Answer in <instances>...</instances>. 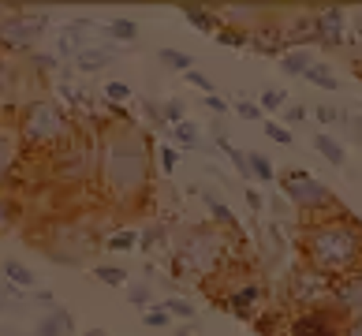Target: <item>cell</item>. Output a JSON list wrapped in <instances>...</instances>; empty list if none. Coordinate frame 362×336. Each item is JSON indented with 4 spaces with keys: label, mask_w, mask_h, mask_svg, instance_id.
I'll list each match as a JSON object with an SVG mask.
<instances>
[{
    "label": "cell",
    "mask_w": 362,
    "mask_h": 336,
    "mask_svg": "<svg viewBox=\"0 0 362 336\" xmlns=\"http://www.w3.org/2000/svg\"><path fill=\"white\" fill-rule=\"evenodd\" d=\"M314 120H317L321 127H337L340 120H344V112L337 109V105H325V101H321L317 109H314Z\"/></svg>",
    "instance_id": "cell-38"
},
{
    "label": "cell",
    "mask_w": 362,
    "mask_h": 336,
    "mask_svg": "<svg viewBox=\"0 0 362 336\" xmlns=\"http://www.w3.org/2000/svg\"><path fill=\"white\" fill-rule=\"evenodd\" d=\"M49 30V11L11 8L0 19V52H34L37 37Z\"/></svg>",
    "instance_id": "cell-7"
},
{
    "label": "cell",
    "mask_w": 362,
    "mask_h": 336,
    "mask_svg": "<svg viewBox=\"0 0 362 336\" xmlns=\"http://www.w3.org/2000/svg\"><path fill=\"white\" fill-rule=\"evenodd\" d=\"M11 79H16V75H11V64L4 60V52H0V101L11 93Z\"/></svg>",
    "instance_id": "cell-46"
},
{
    "label": "cell",
    "mask_w": 362,
    "mask_h": 336,
    "mask_svg": "<svg viewBox=\"0 0 362 336\" xmlns=\"http://www.w3.org/2000/svg\"><path fill=\"white\" fill-rule=\"evenodd\" d=\"M265 134H269L276 146H291V142H295V134H291L284 124H276V120H265Z\"/></svg>",
    "instance_id": "cell-41"
},
{
    "label": "cell",
    "mask_w": 362,
    "mask_h": 336,
    "mask_svg": "<svg viewBox=\"0 0 362 336\" xmlns=\"http://www.w3.org/2000/svg\"><path fill=\"white\" fill-rule=\"evenodd\" d=\"M198 198L206 202V209H209V217H213V228H228V232L239 236V217H235V209L228 206L224 198H217L209 187H202V191H198Z\"/></svg>",
    "instance_id": "cell-17"
},
{
    "label": "cell",
    "mask_w": 362,
    "mask_h": 336,
    "mask_svg": "<svg viewBox=\"0 0 362 336\" xmlns=\"http://www.w3.org/2000/svg\"><path fill=\"white\" fill-rule=\"evenodd\" d=\"M344 336H362V311L347 318V325H344Z\"/></svg>",
    "instance_id": "cell-50"
},
{
    "label": "cell",
    "mask_w": 362,
    "mask_h": 336,
    "mask_svg": "<svg viewBox=\"0 0 362 336\" xmlns=\"http://www.w3.org/2000/svg\"><path fill=\"white\" fill-rule=\"evenodd\" d=\"M258 109L262 112H284L288 109V93L280 90V86H265L258 93Z\"/></svg>",
    "instance_id": "cell-30"
},
{
    "label": "cell",
    "mask_w": 362,
    "mask_h": 336,
    "mask_svg": "<svg viewBox=\"0 0 362 336\" xmlns=\"http://www.w3.org/2000/svg\"><path fill=\"white\" fill-rule=\"evenodd\" d=\"M19 153H23L19 131L11 127V124H0V187H4V183H8V176L16 172Z\"/></svg>",
    "instance_id": "cell-16"
},
{
    "label": "cell",
    "mask_w": 362,
    "mask_h": 336,
    "mask_svg": "<svg viewBox=\"0 0 362 336\" xmlns=\"http://www.w3.org/2000/svg\"><path fill=\"white\" fill-rule=\"evenodd\" d=\"M105 34L127 45V42H135V37H139V23L135 19H109V23H105Z\"/></svg>",
    "instance_id": "cell-29"
},
{
    "label": "cell",
    "mask_w": 362,
    "mask_h": 336,
    "mask_svg": "<svg viewBox=\"0 0 362 336\" xmlns=\"http://www.w3.org/2000/svg\"><path fill=\"white\" fill-rule=\"evenodd\" d=\"M142 112H146V120H150L153 127H160V131H168V124H165V112H160V105H157V101H150V98H142Z\"/></svg>",
    "instance_id": "cell-42"
},
{
    "label": "cell",
    "mask_w": 362,
    "mask_h": 336,
    "mask_svg": "<svg viewBox=\"0 0 362 336\" xmlns=\"http://www.w3.org/2000/svg\"><path fill=\"white\" fill-rule=\"evenodd\" d=\"M262 299H265V288L258 284V280H247V284H239V288L228 291L221 299V306L232 318H239V321H254L258 311H262Z\"/></svg>",
    "instance_id": "cell-11"
},
{
    "label": "cell",
    "mask_w": 362,
    "mask_h": 336,
    "mask_svg": "<svg viewBox=\"0 0 362 336\" xmlns=\"http://www.w3.org/2000/svg\"><path fill=\"white\" fill-rule=\"evenodd\" d=\"M306 116H310V109H306V105H288V109H284V120H288V124H303Z\"/></svg>",
    "instance_id": "cell-48"
},
{
    "label": "cell",
    "mask_w": 362,
    "mask_h": 336,
    "mask_svg": "<svg viewBox=\"0 0 362 336\" xmlns=\"http://www.w3.org/2000/svg\"><path fill=\"white\" fill-rule=\"evenodd\" d=\"M93 277H98L105 288H127L131 284L127 269H119V265H98V269H93Z\"/></svg>",
    "instance_id": "cell-31"
},
{
    "label": "cell",
    "mask_w": 362,
    "mask_h": 336,
    "mask_svg": "<svg viewBox=\"0 0 362 336\" xmlns=\"http://www.w3.org/2000/svg\"><path fill=\"white\" fill-rule=\"evenodd\" d=\"M314 16V42H321L325 49H340L347 42V11L340 4H325V8H317L310 11Z\"/></svg>",
    "instance_id": "cell-10"
},
{
    "label": "cell",
    "mask_w": 362,
    "mask_h": 336,
    "mask_svg": "<svg viewBox=\"0 0 362 336\" xmlns=\"http://www.w3.org/2000/svg\"><path fill=\"white\" fill-rule=\"evenodd\" d=\"M247 161H250V176L258 180V183H273V180H276V168H273V161L265 157L262 150H247Z\"/></svg>",
    "instance_id": "cell-26"
},
{
    "label": "cell",
    "mask_w": 362,
    "mask_h": 336,
    "mask_svg": "<svg viewBox=\"0 0 362 336\" xmlns=\"http://www.w3.org/2000/svg\"><path fill=\"white\" fill-rule=\"evenodd\" d=\"M213 42L224 45V49H247V45H250V34H247V30H235V26H221Z\"/></svg>",
    "instance_id": "cell-32"
},
{
    "label": "cell",
    "mask_w": 362,
    "mask_h": 336,
    "mask_svg": "<svg viewBox=\"0 0 362 336\" xmlns=\"http://www.w3.org/2000/svg\"><path fill=\"white\" fill-rule=\"evenodd\" d=\"M16 131H19V142L30 146V150H60L64 142H71L75 124H71V116L60 101L30 98L19 109Z\"/></svg>",
    "instance_id": "cell-3"
},
{
    "label": "cell",
    "mask_w": 362,
    "mask_h": 336,
    "mask_svg": "<svg viewBox=\"0 0 362 336\" xmlns=\"http://www.w3.org/2000/svg\"><path fill=\"white\" fill-rule=\"evenodd\" d=\"M157 60L165 67H172V71H180V75H187L194 67V57H191V52H183V49H160Z\"/></svg>",
    "instance_id": "cell-27"
},
{
    "label": "cell",
    "mask_w": 362,
    "mask_h": 336,
    "mask_svg": "<svg viewBox=\"0 0 362 336\" xmlns=\"http://www.w3.org/2000/svg\"><path fill=\"white\" fill-rule=\"evenodd\" d=\"M93 19H71V23H64L60 26V34H57V57H68L71 64H75V57L83 49H90V42H86V34L93 30Z\"/></svg>",
    "instance_id": "cell-13"
},
{
    "label": "cell",
    "mask_w": 362,
    "mask_h": 336,
    "mask_svg": "<svg viewBox=\"0 0 362 336\" xmlns=\"http://www.w3.org/2000/svg\"><path fill=\"white\" fill-rule=\"evenodd\" d=\"M168 321H172V318L160 311V306H150V311H142V325H150V329H165Z\"/></svg>",
    "instance_id": "cell-44"
},
{
    "label": "cell",
    "mask_w": 362,
    "mask_h": 336,
    "mask_svg": "<svg viewBox=\"0 0 362 336\" xmlns=\"http://www.w3.org/2000/svg\"><path fill=\"white\" fill-rule=\"evenodd\" d=\"M303 79H306V83H310V86H321V90H329V93H337V90H340V79L332 75V67H329V64H317V60L310 64V71H306Z\"/></svg>",
    "instance_id": "cell-24"
},
{
    "label": "cell",
    "mask_w": 362,
    "mask_h": 336,
    "mask_svg": "<svg viewBox=\"0 0 362 336\" xmlns=\"http://www.w3.org/2000/svg\"><path fill=\"white\" fill-rule=\"evenodd\" d=\"M157 243H165V224H150L146 232H139V247L142 250H157Z\"/></svg>",
    "instance_id": "cell-39"
},
{
    "label": "cell",
    "mask_w": 362,
    "mask_h": 336,
    "mask_svg": "<svg viewBox=\"0 0 362 336\" xmlns=\"http://www.w3.org/2000/svg\"><path fill=\"white\" fill-rule=\"evenodd\" d=\"M112 60H116V49L112 45H90V49H83L75 57V71L93 75V71H101V67H109Z\"/></svg>",
    "instance_id": "cell-18"
},
{
    "label": "cell",
    "mask_w": 362,
    "mask_h": 336,
    "mask_svg": "<svg viewBox=\"0 0 362 336\" xmlns=\"http://www.w3.org/2000/svg\"><path fill=\"white\" fill-rule=\"evenodd\" d=\"M83 336H109V332H105V329H86Z\"/></svg>",
    "instance_id": "cell-53"
},
{
    "label": "cell",
    "mask_w": 362,
    "mask_h": 336,
    "mask_svg": "<svg viewBox=\"0 0 362 336\" xmlns=\"http://www.w3.org/2000/svg\"><path fill=\"white\" fill-rule=\"evenodd\" d=\"M160 311H165L168 318H180V321H187V325H191L194 314H198V306H194L191 299H183V295H168V299L160 303Z\"/></svg>",
    "instance_id": "cell-25"
},
{
    "label": "cell",
    "mask_w": 362,
    "mask_h": 336,
    "mask_svg": "<svg viewBox=\"0 0 362 336\" xmlns=\"http://www.w3.org/2000/svg\"><path fill=\"white\" fill-rule=\"evenodd\" d=\"M228 258V239L221 236V228L198 224L187 228L183 239L176 243V258L172 269H180L183 277H217Z\"/></svg>",
    "instance_id": "cell-4"
},
{
    "label": "cell",
    "mask_w": 362,
    "mask_h": 336,
    "mask_svg": "<svg viewBox=\"0 0 362 336\" xmlns=\"http://www.w3.org/2000/svg\"><path fill=\"white\" fill-rule=\"evenodd\" d=\"M160 112H165V124L168 127H176V124H183V120H187V105L180 98H168L165 105H160Z\"/></svg>",
    "instance_id": "cell-36"
},
{
    "label": "cell",
    "mask_w": 362,
    "mask_h": 336,
    "mask_svg": "<svg viewBox=\"0 0 362 336\" xmlns=\"http://www.w3.org/2000/svg\"><path fill=\"white\" fill-rule=\"evenodd\" d=\"M30 67L37 75H49V71H57V67H64V64H60L57 52H30Z\"/></svg>",
    "instance_id": "cell-35"
},
{
    "label": "cell",
    "mask_w": 362,
    "mask_h": 336,
    "mask_svg": "<svg viewBox=\"0 0 362 336\" xmlns=\"http://www.w3.org/2000/svg\"><path fill=\"white\" fill-rule=\"evenodd\" d=\"M49 168L60 183H86L90 176H98V134L75 131L71 142L49 153Z\"/></svg>",
    "instance_id": "cell-6"
},
{
    "label": "cell",
    "mask_w": 362,
    "mask_h": 336,
    "mask_svg": "<svg viewBox=\"0 0 362 336\" xmlns=\"http://www.w3.org/2000/svg\"><path fill=\"white\" fill-rule=\"evenodd\" d=\"M131 98H135V93H131L127 83H116V79H112V83H105V101H109V105H124Z\"/></svg>",
    "instance_id": "cell-37"
},
{
    "label": "cell",
    "mask_w": 362,
    "mask_h": 336,
    "mask_svg": "<svg viewBox=\"0 0 362 336\" xmlns=\"http://www.w3.org/2000/svg\"><path fill=\"white\" fill-rule=\"evenodd\" d=\"M332 306L344 314V318H351L362 311V269H355V273H347L340 280H332Z\"/></svg>",
    "instance_id": "cell-12"
},
{
    "label": "cell",
    "mask_w": 362,
    "mask_h": 336,
    "mask_svg": "<svg viewBox=\"0 0 362 336\" xmlns=\"http://www.w3.org/2000/svg\"><path fill=\"white\" fill-rule=\"evenodd\" d=\"M11 217H16V206H11V202L0 195V228H8L11 224Z\"/></svg>",
    "instance_id": "cell-49"
},
{
    "label": "cell",
    "mask_w": 362,
    "mask_h": 336,
    "mask_svg": "<svg viewBox=\"0 0 362 336\" xmlns=\"http://www.w3.org/2000/svg\"><path fill=\"white\" fill-rule=\"evenodd\" d=\"M247 206H250L254 213H262V206H265V202H262V195L254 191V187H250V191H247Z\"/></svg>",
    "instance_id": "cell-51"
},
{
    "label": "cell",
    "mask_w": 362,
    "mask_h": 336,
    "mask_svg": "<svg viewBox=\"0 0 362 336\" xmlns=\"http://www.w3.org/2000/svg\"><path fill=\"white\" fill-rule=\"evenodd\" d=\"M288 299L295 306H303V311H314V306H332V280H325L321 273H314V269H306V273H295L288 280Z\"/></svg>",
    "instance_id": "cell-9"
},
{
    "label": "cell",
    "mask_w": 362,
    "mask_h": 336,
    "mask_svg": "<svg viewBox=\"0 0 362 336\" xmlns=\"http://www.w3.org/2000/svg\"><path fill=\"white\" fill-rule=\"evenodd\" d=\"M232 109H235L239 116H243V120H250V124H258V120L265 116V112L258 109V101H247V98H243V93H239V98L232 101Z\"/></svg>",
    "instance_id": "cell-40"
},
{
    "label": "cell",
    "mask_w": 362,
    "mask_h": 336,
    "mask_svg": "<svg viewBox=\"0 0 362 336\" xmlns=\"http://www.w3.org/2000/svg\"><path fill=\"white\" fill-rule=\"evenodd\" d=\"M347 318L337 306H314V311H299L291 314L284 336H344Z\"/></svg>",
    "instance_id": "cell-8"
},
{
    "label": "cell",
    "mask_w": 362,
    "mask_h": 336,
    "mask_svg": "<svg viewBox=\"0 0 362 336\" xmlns=\"http://www.w3.org/2000/svg\"><path fill=\"white\" fill-rule=\"evenodd\" d=\"M0 273H4V280L11 288H19L23 295H34L37 291V277H34V269L30 265H23L19 258H8L4 265H0Z\"/></svg>",
    "instance_id": "cell-19"
},
{
    "label": "cell",
    "mask_w": 362,
    "mask_h": 336,
    "mask_svg": "<svg viewBox=\"0 0 362 336\" xmlns=\"http://www.w3.org/2000/svg\"><path fill=\"white\" fill-rule=\"evenodd\" d=\"M135 247H139V232H135V228H119V232H112L109 239H105V250H112V254H127Z\"/></svg>",
    "instance_id": "cell-28"
},
{
    "label": "cell",
    "mask_w": 362,
    "mask_h": 336,
    "mask_svg": "<svg viewBox=\"0 0 362 336\" xmlns=\"http://www.w3.org/2000/svg\"><path fill=\"white\" fill-rule=\"evenodd\" d=\"M303 254L306 265L325 280H340L347 273L362 269V224L351 213L321 217L303 228Z\"/></svg>",
    "instance_id": "cell-2"
},
{
    "label": "cell",
    "mask_w": 362,
    "mask_h": 336,
    "mask_svg": "<svg viewBox=\"0 0 362 336\" xmlns=\"http://www.w3.org/2000/svg\"><path fill=\"white\" fill-rule=\"evenodd\" d=\"M310 64H314V57H310V52H306V49H288L284 52V57H280V71H284V75H306V71H310Z\"/></svg>",
    "instance_id": "cell-23"
},
{
    "label": "cell",
    "mask_w": 362,
    "mask_h": 336,
    "mask_svg": "<svg viewBox=\"0 0 362 336\" xmlns=\"http://www.w3.org/2000/svg\"><path fill=\"white\" fill-rule=\"evenodd\" d=\"M34 336H75V314L68 306H49V311L37 318L34 325Z\"/></svg>",
    "instance_id": "cell-15"
},
{
    "label": "cell",
    "mask_w": 362,
    "mask_h": 336,
    "mask_svg": "<svg viewBox=\"0 0 362 336\" xmlns=\"http://www.w3.org/2000/svg\"><path fill=\"white\" fill-rule=\"evenodd\" d=\"M4 311H8V303H4V299H0V314H4Z\"/></svg>",
    "instance_id": "cell-54"
},
{
    "label": "cell",
    "mask_w": 362,
    "mask_h": 336,
    "mask_svg": "<svg viewBox=\"0 0 362 336\" xmlns=\"http://www.w3.org/2000/svg\"><path fill=\"white\" fill-rule=\"evenodd\" d=\"M157 165H160V172H165V176H172V172H176V165H180V150H176L172 142L157 146Z\"/></svg>",
    "instance_id": "cell-34"
},
{
    "label": "cell",
    "mask_w": 362,
    "mask_h": 336,
    "mask_svg": "<svg viewBox=\"0 0 362 336\" xmlns=\"http://www.w3.org/2000/svg\"><path fill=\"white\" fill-rule=\"evenodd\" d=\"M183 19L191 23L194 30H202V34H213V37H217V30L224 26L221 11H209V8H198V4H183Z\"/></svg>",
    "instance_id": "cell-20"
},
{
    "label": "cell",
    "mask_w": 362,
    "mask_h": 336,
    "mask_svg": "<svg viewBox=\"0 0 362 336\" xmlns=\"http://www.w3.org/2000/svg\"><path fill=\"white\" fill-rule=\"evenodd\" d=\"M276 183H280V195L288 198V206L295 209V213H303V217H314V221H321L325 213H344V206L337 202V195L329 191V183H321V180H314L310 172H303V168H288L284 176H276Z\"/></svg>",
    "instance_id": "cell-5"
},
{
    "label": "cell",
    "mask_w": 362,
    "mask_h": 336,
    "mask_svg": "<svg viewBox=\"0 0 362 336\" xmlns=\"http://www.w3.org/2000/svg\"><path fill=\"white\" fill-rule=\"evenodd\" d=\"M183 79H187V83H191L194 90H202V93H217V86H213V79H209V75H202L198 67H191V71H187Z\"/></svg>",
    "instance_id": "cell-43"
},
{
    "label": "cell",
    "mask_w": 362,
    "mask_h": 336,
    "mask_svg": "<svg viewBox=\"0 0 362 336\" xmlns=\"http://www.w3.org/2000/svg\"><path fill=\"white\" fill-rule=\"evenodd\" d=\"M340 124L347 127V139L362 142V112H344V120H340Z\"/></svg>",
    "instance_id": "cell-45"
},
{
    "label": "cell",
    "mask_w": 362,
    "mask_h": 336,
    "mask_svg": "<svg viewBox=\"0 0 362 336\" xmlns=\"http://www.w3.org/2000/svg\"><path fill=\"white\" fill-rule=\"evenodd\" d=\"M314 150L329 161L332 168H344L347 165V150H344V142L340 139H332L329 131H314Z\"/></svg>",
    "instance_id": "cell-21"
},
{
    "label": "cell",
    "mask_w": 362,
    "mask_h": 336,
    "mask_svg": "<svg viewBox=\"0 0 362 336\" xmlns=\"http://www.w3.org/2000/svg\"><path fill=\"white\" fill-rule=\"evenodd\" d=\"M221 19H224V26H235V30L254 34V30H262V26L269 23V8L265 4H228V8H221Z\"/></svg>",
    "instance_id": "cell-14"
},
{
    "label": "cell",
    "mask_w": 362,
    "mask_h": 336,
    "mask_svg": "<svg viewBox=\"0 0 362 336\" xmlns=\"http://www.w3.org/2000/svg\"><path fill=\"white\" fill-rule=\"evenodd\" d=\"M150 134L135 124H109L98 131V187L105 202L127 209L150 191L153 168Z\"/></svg>",
    "instance_id": "cell-1"
},
{
    "label": "cell",
    "mask_w": 362,
    "mask_h": 336,
    "mask_svg": "<svg viewBox=\"0 0 362 336\" xmlns=\"http://www.w3.org/2000/svg\"><path fill=\"white\" fill-rule=\"evenodd\" d=\"M176 336H198V332H194V325H180V329H176Z\"/></svg>",
    "instance_id": "cell-52"
},
{
    "label": "cell",
    "mask_w": 362,
    "mask_h": 336,
    "mask_svg": "<svg viewBox=\"0 0 362 336\" xmlns=\"http://www.w3.org/2000/svg\"><path fill=\"white\" fill-rule=\"evenodd\" d=\"M168 134H172V146H176V150H198V146H202V131H198L194 120H183V124L168 127Z\"/></svg>",
    "instance_id": "cell-22"
},
{
    "label": "cell",
    "mask_w": 362,
    "mask_h": 336,
    "mask_svg": "<svg viewBox=\"0 0 362 336\" xmlns=\"http://www.w3.org/2000/svg\"><path fill=\"white\" fill-rule=\"evenodd\" d=\"M127 303L139 306V311H150L153 306V288L146 284V280H135V284H127Z\"/></svg>",
    "instance_id": "cell-33"
},
{
    "label": "cell",
    "mask_w": 362,
    "mask_h": 336,
    "mask_svg": "<svg viewBox=\"0 0 362 336\" xmlns=\"http://www.w3.org/2000/svg\"><path fill=\"white\" fill-rule=\"evenodd\" d=\"M202 105H206L209 112H217V116H224L228 109H232V105H228L224 98H217V93H206V98H202Z\"/></svg>",
    "instance_id": "cell-47"
}]
</instances>
